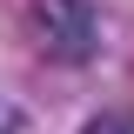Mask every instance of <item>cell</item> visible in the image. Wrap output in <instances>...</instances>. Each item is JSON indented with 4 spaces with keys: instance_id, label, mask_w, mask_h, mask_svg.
<instances>
[{
    "instance_id": "cell-2",
    "label": "cell",
    "mask_w": 134,
    "mask_h": 134,
    "mask_svg": "<svg viewBox=\"0 0 134 134\" xmlns=\"http://www.w3.org/2000/svg\"><path fill=\"white\" fill-rule=\"evenodd\" d=\"M81 134H134V107H114V114H94Z\"/></svg>"
},
{
    "instance_id": "cell-1",
    "label": "cell",
    "mask_w": 134,
    "mask_h": 134,
    "mask_svg": "<svg viewBox=\"0 0 134 134\" xmlns=\"http://www.w3.org/2000/svg\"><path fill=\"white\" fill-rule=\"evenodd\" d=\"M27 27H34V47L47 60H67V67H87L107 47V20H100L94 0H34Z\"/></svg>"
}]
</instances>
